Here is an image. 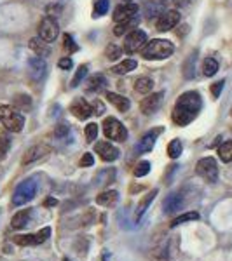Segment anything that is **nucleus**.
Here are the masks:
<instances>
[{
	"label": "nucleus",
	"instance_id": "nucleus-48",
	"mask_svg": "<svg viewBox=\"0 0 232 261\" xmlns=\"http://www.w3.org/2000/svg\"><path fill=\"white\" fill-rule=\"evenodd\" d=\"M192 0H175V4L176 6H180V7H183V6H189V4H191Z\"/></svg>",
	"mask_w": 232,
	"mask_h": 261
},
{
	"label": "nucleus",
	"instance_id": "nucleus-23",
	"mask_svg": "<svg viewBox=\"0 0 232 261\" xmlns=\"http://www.w3.org/2000/svg\"><path fill=\"white\" fill-rule=\"evenodd\" d=\"M30 49L37 54V56H48V54H49L48 42L42 40L40 37H35V39L30 40Z\"/></svg>",
	"mask_w": 232,
	"mask_h": 261
},
{
	"label": "nucleus",
	"instance_id": "nucleus-8",
	"mask_svg": "<svg viewBox=\"0 0 232 261\" xmlns=\"http://www.w3.org/2000/svg\"><path fill=\"white\" fill-rule=\"evenodd\" d=\"M147 44V33L142 30H131L128 37L124 39V50L126 53H138L145 47Z\"/></svg>",
	"mask_w": 232,
	"mask_h": 261
},
{
	"label": "nucleus",
	"instance_id": "nucleus-6",
	"mask_svg": "<svg viewBox=\"0 0 232 261\" xmlns=\"http://www.w3.org/2000/svg\"><path fill=\"white\" fill-rule=\"evenodd\" d=\"M196 172L208 183H215L218 179V164L213 157H204L197 162Z\"/></svg>",
	"mask_w": 232,
	"mask_h": 261
},
{
	"label": "nucleus",
	"instance_id": "nucleus-19",
	"mask_svg": "<svg viewBox=\"0 0 232 261\" xmlns=\"http://www.w3.org/2000/svg\"><path fill=\"white\" fill-rule=\"evenodd\" d=\"M49 151V148L45 145H35V146H32L30 150L27 151V155L23 157V164H32V162H35V161H39V159L44 157L45 153Z\"/></svg>",
	"mask_w": 232,
	"mask_h": 261
},
{
	"label": "nucleus",
	"instance_id": "nucleus-32",
	"mask_svg": "<svg viewBox=\"0 0 232 261\" xmlns=\"http://www.w3.org/2000/svg\"><path fill=\"white\" fill-rule=\"evenodd\" d=\"M136 24V19H131V21H124V23H117L115 28H113V33H115L117 37H122L126 32H129L131 28Z\"/></svg>",
	"mask_w": 232,
	"mask_h": 261
},
{
	"label": "nucleus",
	"instance_id": "nucleus-28",
	"mask_svg": "<svg viewBox=\"0 0 232 261\" xmlns=\"http://www.w3.org/2000/svg\"><path fill=\"white\" fill-rule=\"evenodd\" d=\"M196 220H199V213H196V211L185 213V214H182V216L175 218V220L171 221V228H175V226L182 225V223H187V221H196Z\"/></svg>",
	"mask_w": 232,
	"mask_h": 261
},
{
	"label": "nucleus",
	"instance_id": "nucleus-34",
	"mask_svg": "<svg viewBox=\"0 0 232 261\" xmlns=\"http://www.w3.org/2000/svg\"><path fill=\"white\" fill-rule=\"evenodd\" d=\"M108 7H110V2L108 0H96V4H95V18H100V16H103V14H107V11H108Z\"/></svg>",
	"mask_w": 232,
	"mask_h": 261
},
{
	"label": "nucleus",
	"instance_id": "nucleus-49",
	"mask_svg": "<svg viewBox=\"0 0 232 261\" xmlns=\"http://www.w3.org/2000/svg\"><path fill=\"white\" fill-rule=\"evenodd\" d=\"M44 204H45V205H56L58 202H56V199H48V200L44 202Z\"/></svg>",
	"mask_w": 232,
	"mask_h": 261
},
{
	"label": "nucleus",
	"instance_id": "nucleus-52",
	"mask_svg": "<svg viewBox=\"0 0 232 261\" xmlns=\"http://www.w3.org/2000/svg\"><path fill=\"white\" fill-rule=\"evenodd\" d=\"M124 2H129V0H124Z\"/></svg>",
	"mask_w": 232,
	"mask_h": 261
},
{
	"label": "nucleus",
	"instance_id": "nucleus-9",
	"mask_svg": "<svg viewBox=\"0 0 232 261\" xmlns=\"http://www.w3.org/2000/svg\"><path fill=\"white\" fill-rule=\"evenodd\" d=\"M138 14V6L131 2H124L113 11V21L115 23H124V21H131L136 18Z\"/></svg>",
	"mask_w": 232,
	"mask_h": 261
},
{
	"label": "nucleus",
	"instance_id": "nucleus-24",
	"mask_svg": "<svg viewBox=\"0 0 232 261\" xmlns=\"http://www.w3.org/2000/svg\"><path fill=\"white\" fill-rule=\"evenodd\" d=\"M136 66H138V63L134 60H124V61H121L119 65L113 66L112 71L117 75H124V73H129V71L136 70Z\"/></svg>",
	"mask_w": 232,
	"mask_h": 261
},
{
	"label": "nucleus",
	"instance_id": "nucleus-36",
	"mask_svg": "<svg viewBox=\"0 0 232 261\" xmlns=\"http://www.w3.org/2000/svg\"><path fill=\"white\" fill-rule=\"evenodd\" d=\"M63 47H65V50H68V54H72V53H75L79 47H77V44L74 42V37L72 35H63Z\"/></svg>",
	"mask_w": 232,
	"mask_h": 261
},
{
	"label": "nucleus",
	"instance_id": "nucleus-45",
	"mask_svg": "<svg viewBox=\"0 0 232 261\" xmlns=\"http://www.w3.org/2000/svg\"><path fill=\"white\" fill-rule=\"evenodd\" d=\"M194 60H196V56H191V58H189V61L187 63H185V71H183V73H185V77H187V79H192L194 77V73H192V63H194Z\"/></svg>",
	"mask_w": 232,
	"mask_h": 261
},
{
	"label": "nucleus",
	"instance_id": "nucleus-5",
	"mask_svg": "<svg viewBox=\"0 0 232 261\" xmlns=\"http://www.w3.org/2000/svg\"><path fill=\"white\" fill-rule=\"evenodd\" d=\"M103 133L108 140L112 141H126L128 140V129L122 125V122H119L113 117H108L103 122Z\"/></svg>",
	"mask_w": 232,
	"mask_h": 261
},
{
	"label": "nucleus",
	"instance_id": "nucleus-27",
	"mask_svg": "<svg viewBox=\"0 0 232 261\" xmlns=\"http://www.w3.org/2000/svg\"><path fill=\"white\" fill-rule=\"evenodd\" d=\"M218 157L222 162H232V141H225L218 146Z\"/></svg>",
	"mask_w": 232,
	"mask_h": 261
},
{
	"label": "nucleus",
	"instance_id": "nucleus-26",
	"mask_svg": "<svg viewBox=\"0 0 232 261\" xmlns=\"http://www.w3.org/2000/svg\"><path fill=\"white\" fill-rule=\"evenodd\" d=\"M217 71H218V61L217 60H213V58H206V60L202 61V73H204L206 77H213Z\"/></svg>",
	"mask_w": 232,
	"mask_h": 261
},
{
	"label": "nucleus",
	"instance_id": "nucleus-22",
	"mask_svg": "<svg viewBox=\"0 0 232 261\" xmlns=\"http://www.w3.org/2000/svg\"><path fill=\"white\" fill-rule=\"evenodd\" d=\"M105 87H107V79L101 73L92 75L89 82H87V92H101Z\"/></svg>",
	"mask_w": 232,
	"mask_h": 261
},
{
	"label": "nucleus",
	"instance_id": "nucleus-2",
	"mask_svg": "<svg viewBox=\"0 0 232 261\" xmlns=\"http://www.w3.org/2000/svg\"><path fill=\"white\" fill-rule=\"evenodd\" d=\"M173 50H175V45L170 40L154 39L147 42L143 47V58L145 60H168L173 54Z\"/></svg>",
	"mask_w": 232,
	"mask_h": 261
},
{
	"label": "nucleus",
	"instance_id": "nucleus-31",
	"mask_svg": "<svg viewBox=\"0 0 232 261\" xmlns=\"http://www.w3.org/2000/svg\"><path fill=\"white\" fill-rule=\"evenodd\" d=\"M182 150H183V145L180 140H173L170 145H168V155L171 159H178L182 155Z\"/></svg>",
	"mask_w": 232,
	"mask_h": 261
},
{
	"label": "nucleus",
	"instance_id": "nucleus-38",
	"mask_svg": "<svg viewBox=\"0 0 232 261\" xmlns=\"http://www.w3.org/2000/svg\"><path fill=\"white\" fill-rule=\"evenodd\" d=\"M105 56H107L108 60H112V61H113V60H117V58L121 56V49L117 47V45L110 44V45L107 47V50H105Z\"/></svg>",
	"mask_w": 232,
	"mask_h": 261
},
{
	"label": "nucleus",
	"instance_id": "nucleus-18",
	"mask_svg": "<svg viewBox=\"0 0 232 261\" xmlns=\"http://www.w3.org/2000/svg\"><path fill=\"white\" fill-rule=\"evenodd\" d=\"M107 101L110 105H113V107L117 108L119 112H128L129 107H131V103H129L128 98H124V96L117 94V92H107Z\"/></svg>",
	"mask_w": 232,
	"mask_h": 261
},
{
	"label": "nucleus",
	"instance_id": "nucleus-11",
	"mask_svg": "<svg viewBox=\"0 0 232 261\" xmlns=\"http://www.w3.org/2000/svg\"><path fill=\"white\" fill-rule=\"evenodd\" d=\"M45 70H48V65H45L44 58L35 56L28 61V73H30V77L35 82H39L45 77Z\"/></svg>",
	"mask_w": 232,
	"mask_h": 261
},
{
	"label": "nucleus",
	"instance_id": "nucleus-35",
	"mask_svg": "<svg viewBox=\"0 0 232 261\" xmlns=\"http://www.w3.org/2000/svg\"><path fill=\"white\" fill-rule=\"evenodd\" d=\"M84 133H86V140L92 143L96 138H98V125H96L95 122H91V124L86 125V130H84Z\"/></svg>",
	"mask_w": 232,
	"mask_h": 261
},
{
	"label": "nucleus",
	"instance_id": "nucleus-46",
	"mask_svg": "<svg viewBox=\"0 0 232 261\" xmlns=\"http://www.w3.org/2000/svg\"><path fill=\"white\" fill-rule=\"evenodd\" d=\"M58 65H60V68H61V70H70L72 66H74V61H72L70 58L66 56V58H61V60L58 61Z\"/></svg>",
	"mask_w": 232,
	"mask_h": 261
},
{
	"label": "nucleus",
	"instance_id": "nucleus-30",
	"mask_svg": "<svg viewBox=\"0 0 232 261\" xmlns=\"http://www.w3.org/2000/svg\"><path fill=\"white\" fill-rule=\"evenodd\" d=\"M14 242L18 246H39V241H37V235L33 233H27V235H18L14 239Z\"/></svg>",
	"mask_w": 232,
	"mask_h": 261
},
{
	"label": "nucleus",
	"instance_id": "nucleus-7",
	"mask_svg": "<svg viewBox=\"0 0 232 261\" xmlns=\"http://www.w3.org/2000/svg\"><path fill=\"white\" fill-rule=\"evenodd\" d=\"M58 35H60V24H58V21L51 18V16H45L39 24V37L49 44V42L56 40Z\"/></svg>",
	"mask_w": 232,
	"mask_h": 261
},
{
	"label": "nucleus",
	"instance_id": "nucleus-39",
	"mask_svg": "<svg viewBox=\"0 0 232 261\" xmlns=\"http://www.w3.org/2000/svg\"><path fill=\"white\" fill-rule=\"evenodd\" d=\"M16 105H18L21 110H28V108L32 107L30 96H18V98H16Z\"/></svg>",
	"mask_w": 232,
	"mask_h": 261
},
{
	"label": "nucleus",
	"instance_id": "nucleus-21",
	"mask_svg": "<svg viewBox=\"0 0 232 261\" xmlns=\"http://www.w3.org/2000/svg\"><path fill=\"white\" fill-rule=\"evenodd\" d=\"M117 200H119V193H117L115 190H107V192L100 193V195L96 197V204L105 205V207H112V205H115Z\"/></svg>",
	"mask_w": 232,
	"mask_h": 261
},
{
	"label": "nucleus",
	"instance_id": "nucleus-29",
	"mask_svg": "<svg viewBox=\"0 0 232 261\" xmlns=\"http://www.w3.org/2000/svg\"><path fill=\"white\" fill-rule=\"evenodd\" d=\"M11 148V136H9V130H4L0 133V159L6 157V153Z\"/></svg>",
	"mask_w": 232,
	"mask_h": 261
},
{
	"label": "nucleus",
	"instance_id": "nucleus-13",
	"mask_svg": "<svg viewBox=\"0 0 232 261\" xmlns=\"http://www.w3.org/2000/svg\"><path fill=\"white\" fill-rule=\"evenodd\" d=\"M70 112L74 113L77 119H81V120H86V119H89V117L92 115V108H91V105L87 103L86 99H82V98H77L72 103V107H70Z\"/></svg>",
	"mask_w": 232,
	"mask_h": 261
},
{
	"label": "nucleus",
	"instance_id": "nucleus-12",
	"mask_svg": "<svg viewBox=\"0 0 232 261\" xmlns=\"http://www.w3.org/2000/svg\"><path fill=\"white\" fill-rule=\"evenodd\" d=\"M96 153H98L101 157V161H105V162H113L119 157V150H117L110 141L96 143Z\"/></svg>",
	"mask_w": 232,
	"mask_h": 261
},
{
	"label": "nucleus",
	"instance_id": "nucleus-43",
	"mask_svg": "<svg viewBox=\"0 0 232 261\" xmlns=\"http://www.w3.org/2000/svg\"><path fill=\"white\" fill-rule=\"evenodd\" d=\"M223 86H225V81H218V82H215L213 86H212V94H213V98H218L220 96V92L223 89Z\"/></svg>",
	"mask_w": 232,
	"mask_h": 261
},
{
	"label": "nucleus",
	"instance_id": "nucleus-14",
	"mask_svg": "<svg viewBox=\"0 0 232 261\" xmlns=\"http://www.w3.org/2000/svg\"><path fill=\"white\" fill-rule=\"evenodd\" d=\"M163 96H164L163 92H154V94L147 96L140 105L142 112L145 113V115H150V113L157 112L159 107H161V103H163Z\"/></svg>",
	"mask_w": 232,
	"mask_h": 261
},
{
	"label": "nucleus",
	"instance_id": "nucleus-33",
	"mask_svg": "<svg viewBox=\"0 0 232 261\" xmlns=\"http://www.w3.org/2000/svg\"><path fill=\"white\" fill-rule=\"evenodd\" d=\"M86 75H87V65H81V66H79V70L75 71V77L72 79V87L81 86V82L86 79Z\"/></svg>",
	"mask_w": 232,
	"mask_h": 261
},
{
	"label": "nucleus",
	"instance_id": "nucleus-37",
	"mask_svg": "<svg viewBox=\"0 0 232 261\" xmlns=\"http://www.w3.org/2000/svg\"><path fill=\"white\" fill-rule=\"evenodd\" d=\"M149 172H150V164L147 161H143L138 164L136 169H134V176H136V178H143V176H147Z\"/></svg>",
	"mask_w": 232,
	"mask_h": 261
},
{
	"label": "nucleus",
	"instance_id": "nucleus-16",
	"mask_svg": "<svg viewBox=\"0 0 232 261\" xmlns=\"http://www.w3.org/2000/svg\"><path fill=\"white\" fill-rule=\"evenodd\" d=\"M32 214H33L32 209H23V211L16 213L14 216H12L11 226H12V228H16V230L25 228V226H27V225H30V221H32Z\"/></svg>",
	"mask_w": 232,
	"mask_h": 261
},
{
	"label": "nucleus",
	"instance_id": "nucleus-1",
	"mask_svg": "<svg viewBox=\"0 0 232 261\" xmlns=\"http://www.w3.org/2000/svg\"><path fill=\"white\" fill-rule=\"evenodd\" d=\"M201 107H202V101L199 92L196 91L183 92L178 98V101H176L175 108H173L171 119L176 125H187L199 115Z\"/></svg>",
	"mask_w": 232,
	"mask_h": 261
},
{
	"label": "nucleus",
	"instance_id": "nucleus-40",
	"mask_svg": "<svg viewBox=\"0 0 232 261\" xmlns=\"http://www.w3.org/2000/svg\"><path fill=\"white\" fill-rule=\"evenodd\" d=\"M164 9H163V4H155L152 6V2L147 4V14L149 16H155V14H163Z\"/></svg>",
	"mask_w": 232,
	"mask_h": 261
},
{
	"label": "nucleus",
	"instance_id": "nucleus-25",
	"mask_svg": "<svg viewBox=\"0 0 232 261\" xmlns=\"http://www.w3.org/2000/svg\"><path fill=\"white\" fill-rule=\"evenodd\" d=\"M154 87V81L149 77H140L136 82H134V91L140 92V94H149Z\"/></svg>",
	"mask_w": 232,
	"mask_h": 261
},
{
	"label": "nucleus",
	"instance_id": "nucleus-47",
	"mask_svg": "<svg viewBox=\"0 0 232 261\" xmlns=\"http://www.w3.org/2000/svg\"><path fill=\"white\" fill-rule=\"evenodd\" d=\"M65 134H68V127L66 125H60L56 130V136H65Z\"/></svg>",
	"mask_w": 232,
	"mask_h": 261
},
{
	"label": "nucleus",
	"instance_id": "nucleus-10",
	"mask_svg": "<svg viewBox=\"0 0 232 261\" xmlns=\"http://www.w3.org/2000/svg\"><path fill=\"white\" fill-rule=\"evenodd\" d=\"M178 23H180V12L171 9V11H164L163 14L159 16L155 27H157L159 32H168V30H171V28H175Z\"/></svg>",
	"mask_w": 232,
	"mask_h": 261
},
{
	"label": "nucleus",
	"instance_id": "nucleus-44",
	"mask_svg": "<svg viewBox=\"0 0 232 261\" xmlns=\"http://www.w3.org/2000/svg\"><path fill=\"white\" fill-rule=\"evenodd\" d=\"M95 164V159H92L91 153H84L81 159V167H91Z\"/></svg>",
	"mask_w": 232,
	"mask_h": 261
},
{
	"label": "nucleus",
	"instance_id": "nucleus-51",
	"mask_svg": "<svg viewBox=\"0 0 232 261\" xmlns=\"http://www.w3.org/2000/svg\"><path fill=\"white\" fill-rule=\"evenodd\" d=\"M56 2H61V0H56Z\"/></svg>",
	"mask_w": 232,
	"mask_h": 261
},
{
	"label": "nucleus",
	"instance_id": "nucleus-50",
	"mask_svg": "<svg viewBox=\"0 0 232 261\" xmlns=\"http://www.w3.org/2000/svg\"><path fill=\"white\" fill-rule=\"evenodd\" d=\"M63 261H70V259H66V258H65V259H63Z\"/></svg>",
	"mask_w": 232,
	"mask_h": 261
},
{
	"label": "nucleus",
	"instance_id": "nucleus-4",
	"mask_svg": "<svg viewBox=\"0 0 232 261\" xmlns=\"http://www.w3.org/2000/svg\"><path fill=\"white\" fill-rule=\"evenodd\" d=\"M37 195V183L33 179H27L21 185H18L14 195H12V204L14 205H25Z\"/></svg>",
	"mask_w": 232,
	"mask_h": 261
},
{
	"label": "nucleus",
	"instance_id": "nucleus-20",
	"mask_svg": "<svg viewBox=\"0 0 232 261\" xmlns=\"http://www.w3.org/2000/svg\"><path fill=\"white\" fill-rule=\"evenodd\" d=\"M157 193H159V190H157V188H155V190H152V192L149 193V195L143 197L142 202H140V204H138L136 214H134V220H136V221H140V220H142L143 214L147 213V209H149V205L152 204V200L155 199V195H157Z\"/></svg>",
	"mask_w": 232,
	"mask_h": 261
},
{
	"label": "nucleus",
	"instance_id": "nucleus-15",
	"mask_svg": "<svg viewBox=\"0 0 232 261\" xmlns=\"http://www.w3.org/2000/svg\"><path fill=\"white\" fill-rule=\"evenodd\" d=\"M159 134H161V129H154V130H150V133H147L140 140V143L136 145V150L140 151V153L152 151V148L155 146V140H157Z\"/></svg>",
	"mask_w": 232,
	"mask_h": 261
},
{
	"label": "nucleus",
	"instance_id": "nucleus-17",
	"mask_svg": "<svg viewBox=\"0 0 232 261\" xmlns=\"http://www.w3.org/2000/svg\"><path fill=\"white\" fill-rule=\"evenodd\" d=\"M182 205H183V197L180 195V193H171V195H168V199L164 200V213L173 214L178 211V209H182Z\"/></svg>",
	"mask_w": 232,
	"mask_h": 261
},
{
	"label": "nucleus",
	"instance_id": "nucleus-3",
	"mask_svg": "<svg viewBox=\"0 0 232 261\" xmlns=\"http://www.w3.org/2000/svg\"><path fill=\"white\" fill-rule=\"evenodd\" d=\"M0 122H2V125H6L7 130L19 133L25 125V117L18 112V108L9 107V105H2L0 107Z\"/></svg>",
	"mask_w": 232,
	"mask_h": 261
},
{
	"label": "nucleus",
	"instance_id": "nucleus-42",
	"mask_svg": "<svg viewBox=\"0 0 232 261\" xmlns=\"http://www.w3.org/2000/svg\"><path fill=\"white\" fill-rule=\"evenodd\" d=\"M91 108H92V113H95V115H103V112H105V107H103V103H101L100 99L92 101Z\"/></svg>",
	"mask_w": 232,
	"mask_h": 261
},
{
	"label": "nucleus",
	"instance_id": "nucleus-41",
	"mask_svg": "<svg viewBox=\"0 0 232 261\" xmlns=\"http://www.w3.org/2000/svg\"><path fill=\"white\" fill-rule=\"evenodd\" d=\"M37 235V241H39V246L40 244H44L45 241L49 239V235H51V228L49 226H45V228H42L39 233H35Z\"/></svg>",
	"mask_w": 232,
	"mask_h": 261
}]
</instances>
